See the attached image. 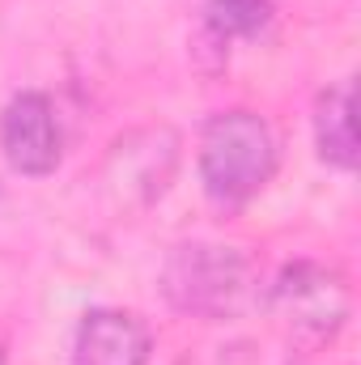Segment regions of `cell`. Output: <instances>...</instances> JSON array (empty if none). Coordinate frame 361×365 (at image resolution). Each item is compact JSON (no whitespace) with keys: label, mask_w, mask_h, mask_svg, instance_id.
<instances>
[{"label":"cell","mask_w":361,"mask_h":365,"mask_svg":"<svg viewBox=\"0 0 361 365\" xmlns=\"http://www.w3.org/2000/svg\"><path fill=\"white\" fill-rule=\"evenodd\" d=\"M280 166V140L272 123L251 106H225L204 119L195 140V175L213 208H247Z\"/></svg>","instance_id":"1"},{"label":"cell","mask_w":361,"mask_h":365,"mask_svg":"<svg viewBox=\"0 0 361 365\" xmlns=\"http://www.w3.org/2000/svg\"><path fill=\"white\" fill-rule=\"evenodd\" d=\"M162 297L204 323H234L260 302V268L243 247L191 238L175 242L162 264Z\"/></svg>","instance_id":"2"},{"label":"cell","mask_w":361,"mask_h":365,"mask_svg":"<svg viewBox=\"0 0 361 365\" xmlns=\"http://www.w3.org/2000/svg\"><path fill=\"white\" fill-rule=\"evenodd\" d=\"M268 310L298 344H332L353 314V284L336 264L293 259L268 284Z\"/></svg>","instance_id":"3"},{"label":"cell","mask_w":361,"mask_h":365,"mask_svg":"<svg viewBox=\"0 0 361 365\" xmlns=\"http://www.w3.org/2000/svg\"><path fill=\"white\" fill-rule=\"evenodd\" d=\"M0 153L13 175L47 179L64 162V128L60 110L43 90L13 93L0 110Z\"/></svg>","instance_id":"4"},{"label":"cell","mask_w":361,"mask_h":365,"mask_svg":"<svg viewBox=\"0 0 361 365\" xmlns=\"http://www.w3.org/2000/svg\"><path fill=\"white\" fill-rule=\"evenodd\" d=\"M175 166H179V136L171 128H141V132H128L111 149L106 179L115 182L128 200L153 204L171 187Z\"/></svg>","instance_id":"5"},{"label":"cell","mask_w":361,"mask_h":365,"mask_svg":"<svg viewBox=\"0 0 361 365\" xmlns=\"http://www.w3.org/2000/svg\"><path fill=\"white\" fill-rule=\"evenodd\" d=\"M153 331L141 314L119 306H93L73 331V365H149Z\"/></svg>","instance_id":"6"},{"label":"cell","mask_w":361,"mask_h":365,"mask_svg":"<svg viewBox=\"0 0 361 365\" xmlns=\"http://www.w3.org/2000/svg\"><path fill=\"white\" fill-rule=\"evenodd\" d=\"M310 132H315V153L332 170H357V102L353 81H332L327 90L315 93L310 106Z\"/></svg>","instance_id":"7"},{"label":"cell","mask_w":361,"mask_h":365,"mask_svg":"<svg viewBox=\"0 0 361 365\" xmlns=\"http://www.w3.org/2000/svg\"><path fill=\"white\" fill-rule=\"evenodd\" d=\"M272 21V0H204V21L200 30L217 38L221 47L260 34Z\"/></svg>","instance_id":"8"},{"label":"cell","mask_w":361,"mask_h":365,"mask_svg":"<svg viewBox=\"0 0 361 365\" xmlns=\"http://www.w3.org/2000/svg\"><path fill=\"white\" fill-rule=\"evenodd\" d=\"M0 365H4V357H0Z\"/></svg>","instance_id":"9"}]
</instances>
